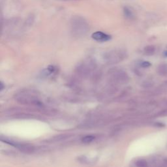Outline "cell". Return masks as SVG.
Here are the masks:
<instances>
[{
	"mask_svg": "<svg viewBox=\"0 0 167 167\" xmlns=\"http://www.w3.org/2000/svg\"><path fill=\"white\" fill-rule=\"evenodd\" d=\"M13 146L17 148L18 149L20 150V151L23 152L24 153H33L35 149L34 147H33V146L30 145V144H27L15 143V144H13Z\"/></svg>",
	"mask_w": 167,
	"mask_h": 167,
	"instance_id": "8",
	"label": "cell"
},
{
	"mask_svg": "<svg viewBox=\"0 0 167 167\" xmlns=\"http://www.w3.org/2000/svg\"><path fill=\"white\" fill-rule=\"evenodd\" d=\"M164 55H165L166 57H167V51H166L164 52Z\"/></svg>",
	"mask_w": 167,
	"mask_h": 167,
	"instance_id": "19",
	"label": "cell"
},
{
	"mask_svg": "<svg viewBox=\"0 0 167 167\" xmlns=\"http://www.w3.org/2000/svg\"><path fill=\"white\" fill-rule=\"evenodd\" d=\"M149 165L152 167H167V158L162 155H155L150 160Z\"/></svg>",
	"mask_w": 167,
	"mask_h": 167,
	"instance_id": "6",
	"label": "cell"
},
{
	"mask_svg": "<svg viewBox=\"0 0 167 167\" xmlns=\"http://www.w3.org/2000/svg\"><path fill=\"white\" fill-rule=\"evenodd\" d=\"M140 65L142 67H144V68H148V67H149L152 65L151 63L149 62H147V61H143V62H142L141 63Z\"/></svg>",
	"mask_w": 167,
	"mask_h": 167,
	"instance_id": "15",
	"label": "cell"
},
{
	"mask_svg": "<svg viewBox=\"0 0 167 167\" xmlns=\"http://www.w3.org/2000/svg\"><path fill=\"white\" fill-rule=\"evenodd\" d=\"M135 165L136 167H148L149 163L146 159H141L136 161Z\"/></svg>",
	"mask_w": 167,
	"mask_h": 167,
	"instance_id": "13",
	"label": "cell"
},
{
	"mask_svg": "<svg viewBox=\"0 0 167 167\" xmlns=\"http://www.w3.org/2000/svg\"><path fill=\"white\" fill-rule=\"evenodd\" d=\"M123 13L125 17L128 20H134L135 18V14L133 10L129 7H124L123 9Z\"/></svg>",
	"mask_w": 167,
	"mask_h": 167,
	"instance_id": "9",
	"label": "cell"
},
{
	"mask_svg": "<svg viewBox=\"0 0 167 167\" xmlns=\"http://www.w3.org/2000/svg\"><path fill=\"white\" fill-rule=\"evenodd\" d=\"M110 76L112 79L118 82H126L129 80V76L125 72L119 69H113L109 72Z\"/></svg>",
	"mask_w": 167,
	"mask_h": 167,
	"instance_id": "5",
	"label": "cell"
},
{
	"mask_svg": "<svg viewBox=\"0 0 167 167\" xmlns=\"http://www.w3.org/2000/svg\"><path fill=\"white\" fill-rule=\"evenodd\" d=\"M161 90H162V92L164 91H167V80L165 82L162 86H161Z\"/></svg>",
	"mask_w": 167,
	"mask_h": 167,
	"instance_id": "17",
	"label": "cell"
},
{
	"mask_svg": "<svg viewBox=\"0 0 167 167\" xmlns=\"http://www.w3.org/2000/svg\"><path fill=\"white\" fill-rule=\"evenodd\" d=\"M16 99L17 100L18 102L22 103H32L35 105H39L41 104L40 101L37 99V97L33 96V95L29 93L28 92L18 93L16 96Z\"/></svg>",
	"mask_w": 167,
	"mask_h": 167,
	"instance_id": "4",
	"label": "cell"
},
{
	"mask_svg": "<svg viewBox=\"0 0 167 167\" xmlns=\"http://www.w3.org/2000/svg\"><path fill=\"white\" fill-rule=\"evenodd\" d=\"M166 106H167V101H166Z\"/></svg>",
	"mask_w": 167,
	"mask_h": 167,
	"instance_id": "20",
	"label": "cell"
},
{
	"mask_svg": "<svg viewBox=\"0 0 167 167\" xmlns=\"http://www.w3.org/2000/svg\"><path fill=\"white\" fill-rule=\"evenodd\" d=\"M90 30V24L81 16H73L70 20V31L71 35L77 39L84 37Z\"/></svg>",
	"mask_w": 167,
	"mask_h": 167,
	"instance_id": "1",
	"label": "cell"
},
{
	"mask_svg": "<svg viewBox=\"0 0 167 167\" xmlns=\"http://www.w3.org/2000/svg\"><path fill=\"white\" fill-rule=\"evenodd\" d=\"M127 57V52L124 49L118 48L111 50L105 52L103 55V59L106 63L114 65L121 62Z\"/></svg>",
	"mask_w": 167,
	"mask_h": 167,
	"instance_id": "2",
	"label": "cell"
},
{
	"mask_svg": "<svg viewBox=\"0 0 167 167\" xmlns=\"http://www.w3.org/2000/svg\"><path fill=\"white\" fill-rule=\"evenodd\" d=\"M157 73L162 76H167V63H161L157 68Z\"/></svg>",
	"mask_w": 167,
	"mask_h": 167,
	"instance_id": "11",
	"label": "cell"
},
{
	"mask_svg": "<svg viewBox=\"0 0 167 167\" xmlns=\"http://www.w3.org/2000/svg\"><path fill=\"white\" fill-rule=\"evenodd\" d=\"M3 87H4V85L3 84V83L1 82V91L3 89Z\"/></svg>",
	"mask_w": 167,
	"mask_h": 167,
	"instance_id": "18",
	"label": "cell"
},
{
	"mask_svg": "<svg viewBox=\"0 0 167 167\" xmlns=\"http://www.w3.org/2000/svg\"><path fill=\"white\" fill-rule=\"evenodd\" d=\"M94 139H95V136L92 135H88L82 138V142L84 144H90L94 141Z\"/></svg>",
	"mask_w": 167,
	"mask_h": 167,
	"instance_id": "14",
	"label": "cell"
},
{
	"mask_svg": "<svg viewBox=\"0 0 167 167\" xmlns=\"http://www.w3.org/2000/svg\"><path fill=\"white\" fill-rule=\"evenodd\" d=\"M144 54L146 55H153L156 52V47L153 44H149L144 47L143 50Z\"/></svg>",
	"mask_w": 167,
	"mask_h": 167,
	"instance_id": "10",
	"label": "cell"
},
{
	"mask_svg": "<svg viewBox=\"0 0 167 167\" xmlns=\"http://www.w3.org/2000/svg\"><path fill=\"white\" fill-rule=\"evenodd\" d=\"M158 116H167V108L166 109H164L163 110H161V112H159L158 114Z\"/></svg>",
	"mask_w": 167,
	"mask_h": 167,
	"instance_id": "16",
	"label": "cell"
},
{
	"mask_svg": "<svg viewBox=\"0 0 167 167\" xmlns=\"http://www.w3.org/2000/svg\"><path fill=\"white\" fill-rule=\"evenodd\" d=\"M92 38L93 40L100 43H105L112 39V36L101 31H97L92 33Z\"/></svg>",
	"mask_w": 167,
	"mask_h": 167,
	"instance_id": "7",
	"label": "cell"
},
{
	"mask_svg": "<svg viewBox=\"0 0 167 167\" xmlns=\"http://www.w3.org/2000/svg\"><path fill=\"white\" fill-rule=\"evenodd\" d=\"M97 67V63L95 59L92 58H88L83 59L77 65L76 71L82 76H86L90 74Z\"/></svg>",
	"mask_w": 167,
	"mask_h": 167,
	"instance_id": "3",
	"label": "cell"
},
{
	"mask_svg": "<svg viewBox=\"0 0 167 167\" xmlns=\"http://www.w3.org/2000/svg\"><path fill=\"white\" fill-rule=\"evenodd\" d=\"M57 71V67L54 65H50L45 69L43 71V74L44 76H49Z\"/></svg>",
	"mask_w": 167,
	"mask_h": 167,
	"instance_id": "12",
	"label": "cell"
}]
</instances>
